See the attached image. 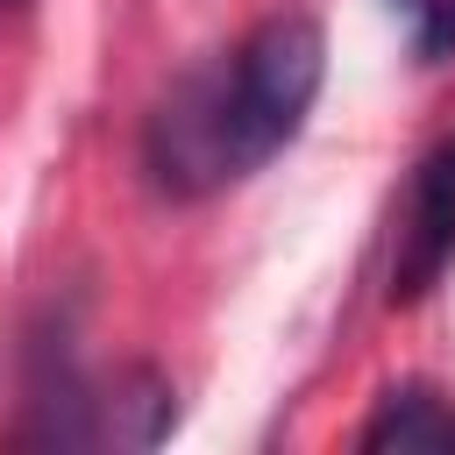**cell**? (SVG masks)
<instances>
[{
    "label": "cell",
    "mask_w": 455,
    "mask_h": 455,
    "mask_svg": "<svg viewBox=\"0 0 455 455\" xmlns=\"http://www.w3.org/2000/svg\"><path fill=\"white\" fill-rule=\"evenodd\" d=\"M327 85V28L299 7L263 14L242 43L213 50L142 121V178L171 206L220 199L249 185L263 164H277Z\"/></svg>",
    "instance_id": "obj_1"
},
{
    "label": "cell",
    "mask_w": 455,
    "mask_h": 455,
    "mask_svg": "<svg viewBox=\"0 0 455 455\" xmlns=\"http://www.w3.org/2000/svg\"><path fill=\"white\" fill-rule=\"evenodd\" d=\"M455 270V135L434 142L405 185V213H398V242H391V306H419L441 277Z\"/></svg>",
    "instance_id": "obj_2"
},
{
    "label": "cell",
    "mask_w": 455,
    "mask_h": 455,
    "mask_svg": "<svg viewBox=\"0 0 455 455\" xmlns=\"http://www.w3.org/2000/svg\"><path fill=\"white\" fill-rule=\"evenodd\" d=\"M355 448H370V455H384V448H398V455H455V398L419 384V377L391 384L377 398V412L363 419Z\"/></svg>",
    "instance_id": "obj_3"
},
{
    "label": "cell",
    "mask_w": 455,
    "mask_h": 455,
    "mask_svg": "<svg viewBox=\"0 0 455 455\" xmlns=\"http://www.w3.org/2000/svg\"><path fill=\"white\" fill-rule=\"evenodd\" d=\"M405 28V50L419 64H448L455 57V0H384Z\"/></svg>",
    "instance_id": "obj_4"
},
{
    "label": "cell",
    "mask_w": 455,
    "mask_h": 455,
    "mask_svg": "<svg viewBox=\"0 0 455 455\" xmlns=\"http://www.w3.org/2000/svg\"><path fill=\"white\" fill-rule=\"evenodd\" d=\"M0 7H21V0H0Z\"/></svg>",
    "instance_id": "obj_5"
}]
</instances>
